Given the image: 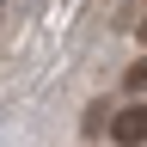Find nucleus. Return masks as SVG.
I'll return each instance as SVG.
<instances>
[{
  "instance_id": "20e7f679",
  "label": "nucleus",
  "mask_w": 147,
  "mask_h": 147,
  "mask_svg": "<svg viewBox=\"0 0 147 147\" xmlns=\"http://www.w3.org/2000/svg\"><path fill=\"white\" fill-rule=\"evenodd\" d=\"M141 43H147V25H141Z\"/></svg>"
},
{
  "instance_id": "f03ea898",
  "label": "nucleus",
  "mask_w": 147,
  "mask_h": 147,
  "mask_svg": "<svg viewBox=\"0 0 147 147\" xmlns=\"http://www.w3.org/2000/svg\"><path fill=\"white\" fill-rule=\"evenodd\" d=\"M104 123H117V110H110V104L98 98V104H92V110H86V123H80V129H86V135H98V129H104Z\"/></svg>"
},
{
  "instance_id": "f257e3e1",
  "label": "nucleus",
  "mask_w": 147,
  "mask_h": 147,
  "mask_svg": "<svg viewBox=\"0 0 147 147\" xmlns=\"http://www.w3.org/2000/svg\"><path fill=\"white\" fill-rule=\"evenodd\" d=\"M110 141H117V147H147V98H135L129 110H117Z\"/></svg>"
},
{
  "instance_id": "7ed1b4c3",
  "label": "nucleus",
  "mask_w": 147,
  "mask_h": 147,
  "mask_svg": "<svg viewBox=\"0 0 147 147\" xmlns=\"http://www.w3.org/2000/svg\"><path fill=\"white\" fill-rule=\"evenodd\" d=\"M129 92H135V98H147V55L129 67Z\"/></svg>"
}]
</instances>
